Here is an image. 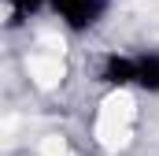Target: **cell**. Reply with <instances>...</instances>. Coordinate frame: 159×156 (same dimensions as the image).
<instances>
[{"label": "cell", "mask_w": 159, "mask_h": 156, "mask_svg": "<svg viewBox=\"0 0 159 156\" xmlns=\"http://www.w3.org/2000/svg\"><path fill=\"white\" fill-rule=\"evenodd\" d=\"M4 11H7V30H19L41 15H48L52 0H4Z\"/></svg>", "instance_id": "obj_4"}, {"label": "cell", "mask_w": 159, "mask_h": 156, "mask_svg": "<svg viewBox=\"0 0 159 156\" xmlns=\"http://www.w3.org/2000/svg\"><path fill=\"white\" fill-rule=\"evenodd\" d=\"M111 7H115V0H52V11L48 15L70 37H89V34H96L107 22Z\"/></svg>", "instance_id": "obj_1"}, {"label": "cell", "mask_w": 159, "mask_h": 156, "mask_svg": "<svg viewBox=\"0 0 159 156\" xmlns=\"http://www.w3.org/2000/svg\"><path fill=\"white\" fill-rule=\"evenodd\" d=\"M133 93L159 97V48H133Z\"/></svg>", "instance_id": "obj_3"}, {"label": "cell", "mask_w": 159, "mask_h": 156, "mask_svg": "<svg viewBox=\"0 0 159 156\" xmlns=\"http://www.w3.org/2000/svg\"><path fill=\"white\" fill-rule=\"evenodd\" d=\"M93 78L111 93H133V48H107L96 56Z\"/></svg>", "instance_id": "obj_2"}]
</instances>
